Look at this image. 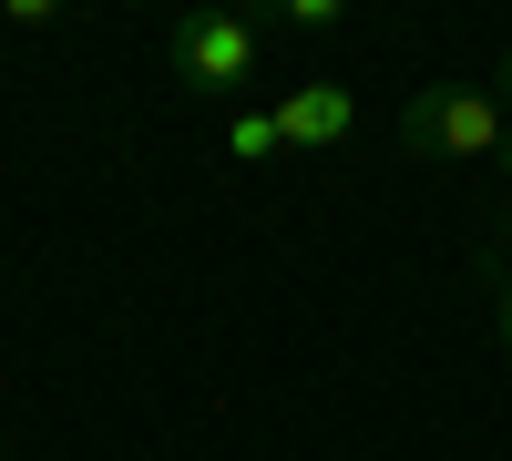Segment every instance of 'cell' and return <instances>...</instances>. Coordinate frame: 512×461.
<instances>
[{"label":"cell","mask_w":512,"mask_h":461,"mask_svg":"<svg viewBox=\"0 0 512 461\" xmlns=\"http://www.w3.org/2000/svg\"><path fill=\"white\" fill-rule=\"evenodd\" d=\"M256 52H267V31L246 11H185L164 31V62H175L185 93H236V82H256Z\"/></svg>","instance_id":"7a4b0ae2"},{"label":"cell","mask_w":512,"mask_h":461,"mask_svg":"<svg viewBox=\"0 0 512 461\" xmlns=\"http://www.w3.org/2000/svg\"><path fill=\"white\" fill-rule=\"evenodd\" d=\"M226 154H236V164H267V154H287V144H277V113H236V123H226Z\"/></svg>","instance_id":"277c9868"},{"label":"cell","mask_w":512,"mask_h":461,"mask_svg":"<svg viewBox=\"0 0 512 461\" xmlns=\"http://www.w3.org/2000/svg\"><path fill=\"white\" fill-rule=\"evenodd\" d=\"M492 267H512V195H502V216H492V246H482V277Z\"/></svg>","instance_id":"ba28073f"},{"label":"cell","mask_w":512,"mask_h":461,"mask_svg":"<svg viewBox=\"0 0 512 461\" xmlns=\"http://www.w3.org/2000/svg\"><path fill=\"white\" fill-rule=\"evenodd\" d=\"M502 113H512V52H502Z\"/></svg>","instance_id":"9c48e42d"},{"label":"cell","mask_w":512,"mask_h":461,"mask_svg":"<svg viewBox=\"0 0 512 461\" xmlns=\"http://www.w3.org/2000/svg\"><path fill=\"white\" fill-rule=\"evenodd\" d=\"M0 21H11V31H52L62 0H0Z\"/></svg>","instance_id":"8992f818"},{"label":"cell","mask_w":512,"mask_h":461,"mask_svg":"<svg viewBox=\"0 0 512 461\" xmlns=\"http://www.w3.org/2000/svg\"><path fill=\"white\" fill-rule=\"evenodd\" d=\"M502 134H512V113L482 82H431V93L400 103V154H420V164H492Z\"/></svg>","instance_id":"6da1fadb"},{"label":"cell","mask_w":512,"mask_h":461,"mask_svg":"<svg viewBox=\"0 0 512 461\" xmlns=\"http://www.w3.org/2000/svg\"><path fill=\"white\" fill-rule=\"evenodd\" d=\"M492 164H502V175H512V134H502V154H492Z\"/></svg>","instance_id":"30bf717a"},{"label":"cell","mask_w":512,"mask_h":461,"mask_svg":"<svg viewBox=\"0 0 512 461\" xmlns=\"http://www.w3.org/2000/svg\"><path fill=\"white\" fill-rule=\"evenodd\" d=\"M287 31H338V0H277Z\"/></svg>","instance_id":"5b68a950"},{"label":"cell","mask_w":512,"mask_h":461,"mask_svg":"<svg viewBox=\"0 0 512 461\" xmlns=\"http://www.w3.org/2000/svg\"><path fill=\"white\" fill-rule=\"evenodd\" d=\"M492 339H502V359H512V267H492Z\"/></svg>","instance_id":"52a82bcc"},{"label":"cell","mask_w":512,"mask_h":461,"mask_svg":"<svg viewBox=\"0 0 512 461\" xmlns=\"http://www.w3.org/2000/svg\"><path fill=\"white\" fill-rule=\"evenodd\" d=\"M349 134H359L349 82H297V93L277 103V144L287 154H318V144H349Z\"/></svg>","instance_id":"3957f363"}]
</instances>
